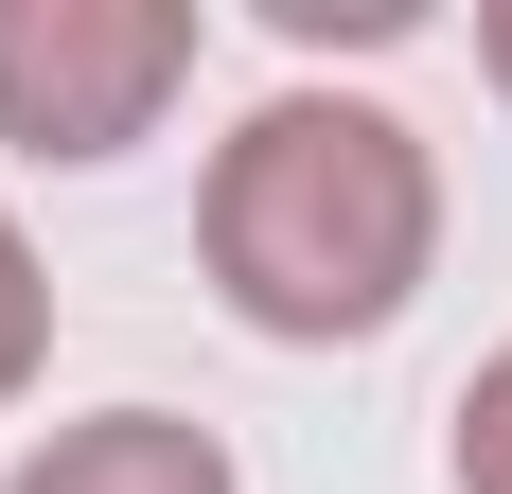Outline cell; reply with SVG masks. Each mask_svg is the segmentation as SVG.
<instances>
[{"mask_svg": "<svg viewBox=\"0 0 512 494\" xmlns=\"http://www.w3.org/2000/svg\"><path fill=\"white\" fill-rule=\"evenodd\" d=\"M195 247H212L248 336H301V353L389 336L424 300V265H442V159H424V124H389L354 89H283L212 142Z\"/></svg>", "mask_w": 512, "mask_h": 494, "instance_id": "6da1fadb", "label": "cell"}, {"mask_svg": "<svg viewBox=\"0 0 512 494\" xmlns=\"http://www.w3.org/2000/svg\"><path fill=\"white\" fill-rule=\"evenodd\" d=\"M195 89V0H0V142L18 159H124Z\"/></svg>", "mask_w": 512, "mask_h": 494, "instance_id": "7a4b0ae2", "label": "cell"}, {"mask_svg": "<svg viewBox=\"0 0 512 494\" xmlns=\"http://www.w3.org/2000/svg\"><path fill=\"white\" fill-rule=\"evenodd\" d=\"M0 494H230V442L177 424V406H89V424H53Z\"/></svg>", "mask_w": 512, "mask_h": 494, "instance_id": "3957f363", "label": "cell"}, {"mask_svg": "<svg viewBox=\"0 0 512 494\" xmlns=\"http://www.w3.org/2000/svg\"><path fill=\"white\" fill-rule=\"evenodd\" d=\"M36 353H53V283H36V247H18V212H0V406L36 389Z\"/></svg>", "mask_w": 512, "mask_h": 494, "instance_id": "277c9868", "label": "cell"}, {"mask_svg": "<svg viewBox=\"0 0 512 494\" xmlns=\"http://www.w3.org/2000/svg\"><path fill=\"white\" fill-rule=\"evenodd\" d=\"M442 459H460V494H512V353L460 389V442H442Z\"/></svg>", "mask_w": 512, "mask_h": 494, "instance_id": "5b68a950", "label": "cell"}, {"mask_svg": "<svg viewBox=\"0 0 512 494\" xmlns=\"http://www.w3.org/2000/svg\"><path fill=\"white\" fill-rule=\"evenodd\" d=\"M477 71H495V89H512V0H477Z\"/></svg>", "mask_w": 512, "mask_h": 494, "instance_id": "8992f818", "label": "cell"}]
</instances>
